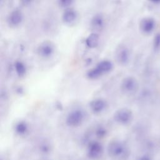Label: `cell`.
Segmentation results:
<instances>
[{
  "label": "cell",
  "instance_id": "16",
  "mask_svg": "<svg viewBox=\"0 0 160 160\" xmlns=\"http://www.w3.org/2000/svg\"><path fill=\"white\" fill-rule=\"evenodd\" d=\"M14 69L16 74L19 78L24 77L27 72L26 64L21 61H16L14 64Z\"/></svg>",
  "mask_w": 160,
  "mask_h": 160
},
{
  "label": "cell",
  "instance_id": "21",
  "mask_svg": "<svg viewBox=\"0 0 160 160\" xmlns=\"http://www.w3.org/2000/svg\"><path fill=\"white\" fill-rule=\"evenodd\" d=\"M152 159L153 158L152 155L148 152H144L142 154H141L138 155L136 158V160H152Z\"/></svg>",
  "mask_w": 160,
  "mask_h": 160
},
{
  "label": "cell",
  "instance_id": "23",
  "mask_svg": "<svg viewBox=\"0 0 160 160\" xmlns=\"http://www.w3.org/2000/svg\"><path fill=\"white\" fill-rule=\"evenodd\" d=\"M149 1L154 3V4H159L160 3V0H148Z\"/></svg>",
  "mask_w": 160,
  "mask_h": 160
},
{
  "label": "cell",
  "instance_id": "19",
  "mask_svg": "<svg viewBox=\"0 0 160 160\" xmlns=\"http://www.w3.org/2000/svg\"><path fill=\"white\" fill-rule=\"evenodd\" d=\"M153 49L156 51H158L160 49V32L157 33L153 39L152 41Z\"/></svg>",
  "mask_w": 160,
  "mask_h": 160
},
{
  "label": "cell",
  "instance_id": "4",
  "mask_svg": "<svg viewBox=\"0 0 160 160\" xmlns=\"http://www.w3.org/2000/svg\"><path fill=\"white\" fill-rule=\"evenodd\" d=\"M104 153L102 144L98 140H91L88 142L86 147V155L91 160H100Z\"/></svg>",
  "mask_w": 160,
  "mask_h": 160
},
{
  "label": "cell",
  "instance_id": "15",
  "mask_svg": "<svg viewBox=\"0 0 160 160\" xmlns=\"http://www.w3.org/2000/svg\"><path fill=\"white\" fill-rule=\"evenodd\" d=\"M99 42V36L97 33L92 32L89 34L85 40V43L87 47L91 49L96 48Z\"/></svg>",
  "mask_w": 160,
  "mask_h": 160
},
{
  "label": "cell",
  "instance_id": "1",
  "mask_svg": "<svg viewBox=\"0 0 160 160\" xmlns=\"http://www.w3.org/2000/svg\"><path fill=\"white\" fill-rule=\"evenodd\" d=\"M107 152L112 160H128L131 155L128 144L119 139H112L109 141Z\"/></svg>",
  "mask_w": 160,
  "mask_h": 160
},
{
  "label": "cell",
  "instance_id": "17",
  "mask_svg": "<svg viewBox=\"0 0 160 160\" xmlns=\"http://www.w3.org/2000/svg\"><path fill=\"white\" fill-rule=\"evenodd\" d=\"M107 134H108V131L106 128L102 125L98 126L94 130V134L96 137L98 139L104 138V137L106 136Z\"/></svg>",
  "mask_w": 160,
  "mask_h": 160
},
{
  "label": "cell",
  "instance_id": "9",
  "mask_svg": "<svg viewBox=\"0 0 160 160\" xmlns=\"http://www.w3.org/2000/svg\"><path fill=\"white\" fill-rule=\"evenodd\" d=\"M115 57L117 62L122 65L125 66L128 64L130 61L131 53L129 49L124 46H120L116 49Z\"/></svg>",
  "mask_w": 160,
  "mask_h": 160
},
{
  "label": "cell",
  "instance_id": "6",
  "mask_svg": "<svg viewBox=\"0 0 160 160\" xmlns=\"http://www.w3.org/2000/svg\"><path fill=\"white\" fill-rule=\"evenodd\" d=\"M139 88L138 81L136 78L129 76L125 77L121 81L120 89L121 92L126 96H131L136 94Z\"/></svg>",
  "mask_w": 160,
  "mask_h": 160
},
{
  "label": "cell",
  "instance_id": "5",
  "mask_svg": "<svg viewBox=\"0 0 160 160\" xmlns=\"http://www.w3.org/2000/svg\"><path fill=\"white\" fill-rule=\"evenodd\" d=\"M132 111L128 108H121L116 110L113 114L114 122L121 126H128L133 120Z\"/></svg>",
  "mask_w": 160,
  "mask_h": 160
},
{
  "label": "cell",
  "instance_id": "14",
  "mask_svg": "<svg viewBox=\"0 0 160 160\" xmlns=\"http://www.w3.org/2000/svg\"><path fill=\"white\" fill-rule=\"evenodd\" d=\"M91 28L96 31L102 30L104 26V19L100 14H95L91 20Z\"/></svg>",
  "mask_w": 160,
  "mask_h": 160
},
{
  "label": "cell",
  "instance_id": "7",
  "mask_svg": "<svg viewBox=\"0 0 160 160\" xmlns=\"http://www.w3.org/2000/svg\"><path fill=\"white\" fill-rule=\"evenodd\" d=\"M108 101L102 98H96L92 99L89 103V107L91 111L96 115L104 112L108 108Z\"/></svg>",
  "mask_w": 160,
  "mask_h": 160
},
{
  "label": "cell",
  "instance_id": "20",
  "mask_svg": "<svg viewBox=\"0 0 160 160\" xmlns=\"http://www.w3.org/2000/svg\"><path fill=\"white\" fill-rule=\"evenodd\" d=\"M39 148L40 151L42 154H48L49 152L51 151V146L47 142H43L42 144H41L39 146Z\"/></svg>",
  "mask_w": 160,
  "mask_h": 160
},
{
  "label": "cell",
  "instance_id": "11",
  "mask_svg": "<svg viewBox=\"0 0 160 160\" xmlns=\"http://www.w3.org/2000/svg\"><path fill=\"white\" fill-rule=\"evenodd\" d=\"M13 130L14 133L19 137L26 136L30 131V126L28 122L24 120H19L17 121L14 127Z\"/></svg>",
  "mask_w": 160,
  "mask_h": 160
},
{
  "label": "cell",
  "instance_id": "12",
  "mask_svg": "<svg viewBox=\"0 0 160 160\" xmlns=\"http://www.w3.org/2000/svg\"><path fill=\"white\" fill-rule=\"evenodd\" d=\"M23 20V14L22 12L18 9L12 11L8 18V22L9 25L16 27L21 24Z\"/></svg>",
  "mask_w": 160,
  "mask_h": 160
},
{
  "label": "cell",
  "instance_id": "8",
  "mask_svg": "<svg viewBox=\"0 0 160 160\" xmlns=\"http://www.w3.org/2000/svg\"><path fill=\"white\" fill-rule=\"evenodd\" d=\"M55 48L54 44L48 41L41 43L37 49L38 54L42 58H50L54 53Z\"/></svg>",
  "mask_w": 160,
  "mask_h": 160
},
{
  "label": "cell",
  "instance_id": "2",
  "mask_svg": "<svg viewBox=\"0 0 160 160\" xmlns=\"http://www.w3.org/2000/svg\"><path fill=\"white\" fill-rule=\"evenodd\" d=\"M113 69V64L109 60H102L86 72V77L90 80H97L109 74Z\"/></svg>",
  "mask_w": 160,
  "mask_h": 160
},
{
  "label": "cell",
  "instance_id": "13",
  "mask_svg": "<svg viewBox=\"0 0 160 160\" xmlns=\"http://www.w3.org/2000/svg\"><path fill=\"white\" fill-rule=\"evenodd\" d=\"M77 18V12L74 9L70 8L66 9L62 16V19L63 22L68 25L72 24L76 21Z\"/></svg>",
  "mask_w": 160,
  "mask_h": 160
},
{
  "label": "cell",
  "instance_id": "10",
  "mask_svg": "<svg viewBox=\"0 0 160 160\" xmlns=\"http://www.w3.org/2000/svg\"><path fill=\"white\" fill-rule=\"evenodd\" d=\"M156 27V22L152 18H144L141 19L139 23L140 30L146 34L152 33Z\"/></svg>",
  "mask_w": 160,
  "mask_h": 160
},
{
  "label": "cell",
  "instance_id": "3",
  "mask_svg": "<svg viewBox=\"0 0 160 160\" xmlns=\"http://www.w3.org/2000/svg\"><path fill=\"white\" fill-rule=\"evenodd\" d=\"M86 119V111L81 108H75L68 113L65 118V122L68 127L76 128L82 125Z\"/></svg>",
  "mask_w": 160,
  "mask_h": 160
},
{
  "label": "cell",
  "instance_id": "22",
  "mask_svg": "<svg viewBox=\"0 0 160 160\" xmlns=\"http://www.w3.org/2000/svg\"><path fill=\"white\" fill-rule=\"evenodd\" d=\"M33 0H20L21 3L24 6H28L32 3Z\"/></svg>",
  "mask_w": 160,
  "mask_h": 160
},
{
  "label": "cell",
  "instance_id": "18",
  "mask_svg": "<svg viewBox=\"0 0 160 160\" xmlns=\"http://www.w3.org/2000/svg\"><path fill=\"white\" fill-rule=\"evenodd\" d=\"M57 2L61 8L66 9L70 8V6L74 3V0H57Z\"/></svg>",
  "mask_w": 160,
  "mask_h": 160
}]
</instances>
